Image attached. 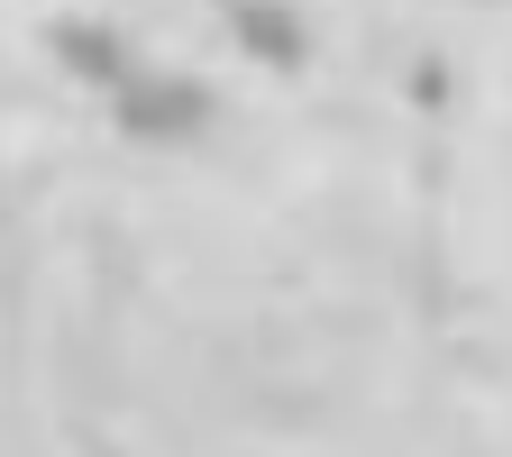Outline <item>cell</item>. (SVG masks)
I'll return each instance as SVG.
<instances>
[{
  "instance_id": "7a4b0ae2",
  "label": "cell",
  "mask_w": 512,
  "mask_h": 457,
  "mask_svg": "<svg viewBox=\"0 0 512 457\" xmlns=\"http://www.w3.org/2000/svg\"><path fill=\"white\" fill-rule=\"evenodd\" d=\"M229 19H238V37L266 55V64H302V28H293V10H284V0H238Z\"/></svg>"
},
{
  "instance_id": "6da1fadb",
  "label": "cell",
  "mask_w": 512,
  "mask_h": 457,
  "mask_svg": "<svg viewBox=\"0 0 512 457\" xmlns=\"http://www.w3.org/2000/svg\"><path fill=\"white\" fill-rule=\"evenodd\" d=\"M119 119L138 128V138H192V128L211 119V92L183 83V74H128L119 83Z\"/></svg>"
}]
</instances>
